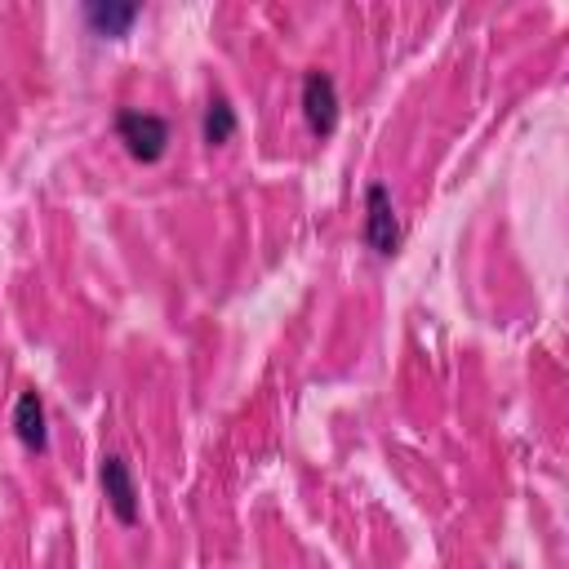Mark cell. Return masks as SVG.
I'll use <instances>...</instances> for the list:
<instances>
[{"label": "cell", "mask_w": 569, "mask_h": 569, "mask_svg": "<svg viewBox=\"0 0 569 569\" xmlns=\"http://www.w3.org/2000/svg\"><path fill=\"white\" fill-rule=\"evenodd\" d=\"M116 138L124 142V151L142 164L164 160L169 151V120L156 111H138V107H120L116 111Z\"/></svg>", "instance_id": "6da1fadb"}, {"label": "cell", "mask_w": 569, "mask_h": 569, "mask_svg": "<svg viewBox=\"0 0 569 569\" xmlns=\"http://www.w3.org/2000/svg\"><path fill=\"white\" fill-rule=\"evenodd\" d=\"M365 244L378 253V258H396L400 253V218H396V204H391V191L387 182H369L365 187V227H360Z\"/></svg>", "instance_id": "7a4b0ae2"}, {"label": "cell", "mask_w": 569, "mask_h": 569, "mask_svg": "<svg viewBox=\"0 0 569 569\" xmlns=\"http://www.w3.org/2000/svg\"><path fill=\"white\" fill-rule=\"evenodd\" d=\"M98 480H102V498H107L111 516H116L124 529H133L138 516H142L138 485H133V467H129L120 453H102V462H98Z\"/></svg>", "instance_id": "3957f363"}, {"label": "cell", "mask_w": 569, "mask_h": 569, "mask_svg": "<svg viewBox=\"0 0 569 569\" xmlns=\"http://www.w3.org/2000/svg\"><path fill=\"white\" fill-rule=\"evenodd\" d=\"M338 111L342 107H338L333 76L325 67H307V76H302V120H307V129L316 138H329L338 129Z\"/></svg>", "instance_id": "277c9868"}, {"label": "cell", "mask_w": 569, "mask_h": 569, "mask_svg": "<svg viewBox=\"0 0 569 569\" xmlns=\"http://www.w3.org/2000/svg\"><path fill=\"white\" fill-rule=\"evenodd\" d=\"M13 436L22 440V449L44 453L49 449V422H44V400L36 387H22L13 400Z\"/></svg>", "instance_id": "5b68a950"}, {"label": "cell", "mask_w": 569, "mask_h": 569, "mask_svg": "<svg viewBox=\"0 0 569 569\" xmlns=\"http://www.w3.org/2000/svg\"><path fill=\"white\" fill-rule=\"evenodd\" d=\"M138 13H142L138 0H89V4H84V22H89L98 36H107V40L124 36V31L138 22Z\"/></svg>", "instance_id": "8992f818"}, {"label": "cell", "mask_w": 569, "mask_h": 569, "mask_svg": "<svg viewBox=\"0 0 569 569\" xmlns=\"http://www.w3.org/2000/svg\"><path fill=\"white\" fill-rule=\"evenodd\" d=\"M231 133H236V107H231V98L227 93H209L204 116H200V138L209 147H222V142H231Z\"/></svg>", "instance_id": "52a82bcc"}]
</instances>
